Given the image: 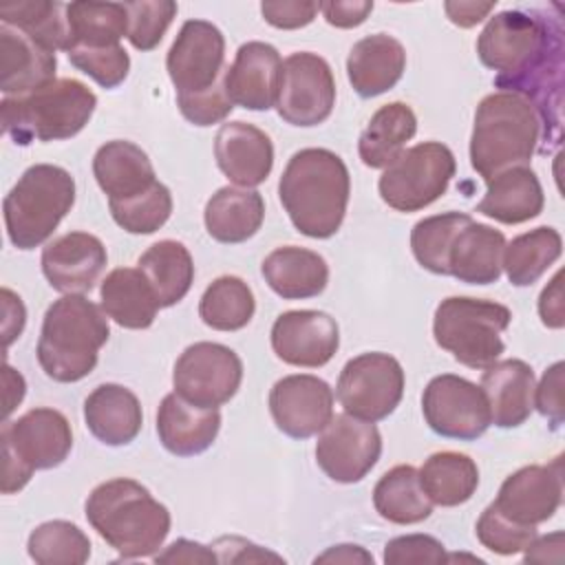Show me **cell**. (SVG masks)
Masks as SVG:
<instances>
[{
	"mask_svg": "<svg viewBox=\"0 0 565 565\" xmlns=\"http://www.w3.org/2000/svg\"><path fill=\"white\" fill-rule=\"evenodd\" d=\"M349 194L347 163L327 148L294 152L278 181V196L289 221L309 238H331L340 230Z\"/></svg>",
	"mask_w": 565,
	"mask_h": 565,
	"instance_id": "obj_1",
	"label": "cell"
},
{
	"mask_svg": "<svg viewBox=\"0 0 565 565\" xmlns=\"http://www.w3.org/2000/svg\"><path fill=\"white\" fill-rule=\"evenodd\" d=\"M84 510L93 530L126 561L154 556L172 523L168 508L128 477L93 488Z\"/></svg>",
	"mask_w": 565,
	"mask_h": 565,
	"instance_id": "obj_2",
	"label": "cell"
},
{
	"mask_svg": "<svg viewBox=\"0 0 565 565\" xmlns=\"http://www.w3.org/2000/svg\"><path fill=\"white\" fill-rule=\"evenodd\" d=\"M108 335L106 311L82 294H66L44 313L35 349L38 362L55 382H79L97 366Z\"/></svg>",
	"mask_w": 565,
	"mask_h": 565,
	"instance_id": "obj_3",
	"label": "cell"
},
{
	"mask_svg": "<svg viewBox=\"0 0 565 565\" xmlns=\"http://www.w3.org/2000/svg\"><path fill=\"white\" fill-rule=\"evenodd\" d=\"M541 121L534 106L510 90L486 95L475 113L470 135V163L488 181L494 174L525 166L539 143Z\"/></svg>",
	"mask_w": 565,
	"mask_h": 565,
	"instance_id": "obj_4",
	"label": "cell"
},
{
	"mask_svg": "<svg viewBox=\"0 0 565 565\" xmlns=\"http://www.w3.org/2000/svg\"><path fill=\"white\" fill-rule=\"evenodd\" d=\"M95 93L73 77L55 79L33 93L4 97L0 117L4 132L18 143L60 141L75 137L93 117Z\"/></svg>",
	"mask_w": 565,
	"mask_h": 565,
	"instance_id": "obj_5",
	"label": "cell"
},
{
	"mask_svg": "<svg viewBox=\"0 0 565 565\" xmlns=\"http://www.w3.org/2000/svg\"><path fill=\"white\" fill-rule=\"evenodd\" d=\"M75 203V181L68 170L35 163L22 172L2 203L7 236L18 249L46 243Z\"/></svg>",
	"mask_w": 565,
	"mask_h": 565,
	"instance_id": "obj_6",
	"label": "cell"
},
{
	"mask_svg": "<svg viewBox=\"0 0 565 565\" xmlns=\"http://www.w3.org/2000/svg\"><path fill=\"white\" fill-rule=\"evenodd\" d=\"M510 320L512 313L501 302L450 296L435 309L433 335L463 366L486 369L503 353L501 333L510 327Z\"/></svg>",
	"mask_w": 565,
	"mask_h": 565,
	"instance_id": "obj_7",
	"label": "cell"
},
{
	"mask_svg": "<svg viewBox=\"0 0 565 565\" xmlns=\"http://www.w3.org/2000/svg\"><path fill=\"white\" fill-rule=\"evenodd\" d=\"M2 492L22 490L35 470L60 466L71 448L68 419L55 408H31L15 422L2 424Z\"/></svg>",
	"mask_w": 565,
	"mask_h": 565,
	"instance_id": "obj_8",
	"label": "cell"
},
{
	"mask_svg": "<svg viewBox=\"0 0 565 565\" xmlns=\"http://www.w3.org/2000/svg\"><path fill=\"white\" fill-rule=\"evenodd\" d=\"M457 163L448 146L424 141L406 148L377 181L382 201L397 212H417L435 203L455 177Z\"/></svg>",
	"mask_w": 565,
	"mask_h": 565,
	"instance_id": "obj_9",
	"label": "cell"
},
{
	"mask_svg": "<svg viewBox=\"0 0 565 565\" xmlns=\"http://www.w3.org/2000/svg\"><path fill=\"white\" fill-rule=\"evenodd\" d=\"M404 395V369L402 364L382 351L360 353L351 358L338 377L335 397L344 413L380 422L388 417Z\"/></svg>",
	"mask_w": 565,
	"mask_h": 565,
	"instance_id": "obj_10",
	"label": "cell"
},
{
	"mask_svg": "<svg viewBox=\"0 0 565 565\" xmlns=\"http://www.w3.org/2000/svg\"><path fill=\"white\" fill-rule=\"evenodd\" d=\"M243 380V362L234 349L218 342H194L174 362L172 386L179 397L201 408L230 402Z\"/></svg>",
	"mask_w": 565,
	"mask_h": 565,
	"instance_id": "obj_11",
	"label": "cell"
},
{
	"mask_svg": "<svg viewBox=\"0 0 565 565\" xmlns=\"http://www.w3.org/2000/svg\"><path fill=\"white\" fill-rule=\"evenodd\" d=\"M422 413L433 433L461 441L481 437L492 424L483 388L452 373L437 375L426 384Z\"/></svg>",
	"mask_w": 565,
	"mask_h": 565,
	"instance_id": "obj_12",
	"label": "cell"
},
{
	"mask_svg": "<svg viewBox=\"0 0 565 565\" xmlns=\"http://www.w3.org/2000/svg\"><path fill=\"white\" fill-rule=\"evenodd\" d=\"M335 106V79L324 57L298 51L282 62L276 99L278 115L300 128L322 124Z\"/></svg>",
	"mask_w": 565,
	"mask_h": 565,
	"instance_id": "obj_13",
	"label": "cell"
},
{
	"mask_svg": "<svg viewBox=\"0 0 565 565\" xmlns=\"http://www.w3.org/2000/svg\"><path fill=\"white\" fill-rule=\"evenodd\" d=\"M382 455V435L375 422L358 419L349 413L335 415L320 430L316 461L322 472L338 483L362 481Z\"/></svg>",
	"mask_w": 565,
	"mask_h": 565,
	"instance_id": "obj_14",
	"label": "cell"
},
{
	"mask_svg": "<svg viewBox=\"0 0 565 565\" xmlns=\"http://www.w3.org/2000/svg\"><path fill=\"white\" fill-rule=\"evenodd\" d=\"M166 68L177 95H196L212 88L225 75V38L207 20H188L179 29Z\"/></svg>",
	"mask_w": 565,
	"mask_h": 565,
	"instance_id": "obj_15",
	"label": "cell"
},
{
	"mask_svg": "<svg viewBox=\"0 0 565 565\" xmlns=\"http://www.w3.org/2000/svg\"><path fill=\"white\" fill-rule=\"evenodd\" d=\"M269 413L285 435L313 437L333 417V391L316 375H285L269 391Z\"/></svg>",
	"mask_w": 565,
	"mask_h": 565,
	"instance_id": "obj_16",
	"label": "cell"
},
{
	"mask_svg": "<svg viewBox=\"0 0 565 565\" xmlns=\"http://www.w3.org/2000/svg\"><path fill=\"white\" fill-rule=\"evenodd\" d=\"M563 501V459L547 466H523L499 488L492 505L510 521L539 525L554 516Z\"/></svg>",
	"mask_w": 565,
	"mask_h": 565,
	"instance_id": "obj_17",
	"label": "cell"
},
{
	"mask_svg": "<svg viewBox=\"0 0 565 565\" xmlns=\"http://www.w3.org/2000/svg\"><path fill=\"white\" fill-rule=\"evenodd\" d=\"M340 347V329L335 318L316 309H294L276 318L271 327L274 353L305 369L324 366Z\"/></svg>",
	"mask_w": 565,
	"mask_h": 565,
	"instance_id": "obj_18",
	"label": "cell"
},
{
	"mask_svg": "<svg viewBox=\"0 0 565 565\" xmlns=\"http://www.w3.org/2000/svg\"><path fill=\"white\" fill-rule=\"evenodd\" d=\"M106 247L88 232H68L42 249V274L62 294H86L106 269Z\"/></svg>",
	"mask_w": 565,
	"mask_h": 565,
	"instance_id": "obj_19",
	"label": "cell"
},
{
	"mask_svg": "<svg viewBox=\"0 0 565 565\" xmlns=\"http://www.w3.org/2000/svg\"><path fill=\"white\" fill-rule=\"evenodd\" d=\"M280 75V53L271 44L254 40L238 46L232 66L225 68L223 84L232 104L247 110H269L278 99Z\"/></svg>",
	"mask_w": 565,
	"mask_h": 565,
	"instance_id": "obj_20",
	"label": "cell"
},
{
	"mask_svg": "<svg viewBox=\"0 0 565 565\" xmlns=\"http://www.w3.org/2000/svg\"><path fill=\"white\" fill-rule=\"evenodd\" d=\"M214 157L234 185L256 188L274 168V143L254 124L227 121L214 137Z\"/></svg>",
	"mask_w": 565,
	"mask_h": 565,
	"instance_id": "obj_21",
	"label": "cell"
},
{
	"mask_svg": "<svg viewBox=\"0 0 565 565\" xmlns=\"http://www.w3.org/2000/svg\"><path fill=\"white\" fill-rule=\"evenodd\" d=\"M55 53L22 31L0 24V90L20 97L55 82Z\"/></svg>",
	"mask_w": 565,
	"mask_h": 565,
	"instance_id": "obj_22",
	"label": "cell"
},
{
	"mask_svg": "<svg viewBox=\"0 0 565 565\" xmlns=\"http://www.w3.org/2000/svg\"><path fill=\"white\" fill-rule=\"evenodd\" d=\"M221 428L218 408H201L177 393H168L157 411L161 446L177 457H194L207 450Z\"/></svg>",
	"mask_w": 565,
	"mask_h": 565,
	"instance_id": "obj_23",
	"label": "cell"
},
{
	"mask_svg": "<svg viewBox=\"0 0 565 565\" xmlns=\"http://www.w3.org/2000/svg\"><path fill=\"white\" fill-rule=\"evenodd\" d=\"M479 386L488 397L492 424L499 428H516L534 411V371L519 358L486 366Z\"/></svg>",
	"mask_w": 565,
	"mask_h": 565,
	"instance_id": "obj_24",
	"label": "cell"
},
{
	"mask_svg": "<svg viewBox=\"0 0 565 565\" xmlns=\"http://www.w3.org/2000/svg\"><path fill=\"white\" fill-rule=\"evenodd\" d=\"M406 51L388 33H373L353 44L347 57V75L360 97H377L391 90L404 75Z\"/></svg>",
	"mask_w": 565,
	"mask_h": 565,
	"instance_id": "obj_25",
	"label": "cell"
},
{
	"mask_svg": "<svg viewBox=\"0 0 565 565\" xmlns=\"http://www.w3.org/2000/svg\"><path fill=\"white\" fill-rule=\"evenodd\" d=\"M93 174L108 201L132 199L157 183L150 157L126 139H113L97 148Z\"/></svg>",
	"mask_w": 565,
	"mask_h": 565,
	"instance_id": "obj_26",
	"label": "cell"
},
{
	"mask_svg": "<svg viewBox=\"0 0 565 565\" xmlns=\"http://www.w3.org/2000/svg\"><path fill=\"white\" fill-rule=\"evenodd\" d=\"M86 428L106 446L130 444L143 424L137 395L121 384H99L84 399Z\"/></svg>",
	"mask_w": 565,
	"mask_h": 565,
	"instance_id": "obj_27",
	"label": "cell"
},
{
	"mask_svg": "<svg viewBox=\"0 0 565 565\" xmlns=\"http://www.w3.org/2000/svg\"><path fill=\"white\" fill-rule=\"evenodd\" d=\"M505 236L483 223H466L448 249V276L468 285H490L501 276Z\"/></svg>",
	"mask_w": 565,
	"mask_h": 565,
	"instance_id": "obj_28",
	"label": "cell"
},
{
	"mask_svg": "<svg viewBox=\"0 0 565 565\" xmlns=\"http://www.w3.org/2000/svg\"><path fill=\"white\" fill-rule=\"evenodd\" d=\"M486 183V196L477 205L479 214L505 225H519L543 212L545 196L532 168L514 166L494 174Z\"/></svg>",
	"mask_w": 565,
	"mask_h": 565,
	"instance_id": "obj_29",
	"label": "cell"
},
{
	"mask_svg": "<svg viewBox=\"0 0 565 565\" xmlns=\"http://www.w3.org/2000/svg\"><path fill=\"white\" fill-rule=\"evenodd\" d=\"M263 278L274 294L285 300L313 298L329 282L327 260L307 247L285 245L269 252L260 265Z\"/></svg>",
	"mask_w": 565,
	"mask_h": 565,
	"instance_id": "obj_30",
	"label": "cell"
},
{
	"mask_svg": "<svg viewBox=\"0 0 565 565\" xmlns=\"http://www.w3.org/2000/svg\"><path fill=\"white\" fill-rule=\"evenodd\" d=\"M265 218V201L252 188H218L205 203L203 221L207 234L218 243H243L252 238Z\"/></svg>",
	"mask_w": 565,
	"mask_h": 565,
	"instance_id": "obj_31",
	"label": "cell"
},
{
	"mask_svg": "<svg viewBox=\"0 0 565 565\" xmlns=\"http://www.w3.org/2000/svg\"><path fill=\"white\" fill-rule=\"evenodd\" d=\"M99 300L106 316L126 329H148L161 309L146 276L132 267L113 269L102 280Z\"/></svg>",
	"mask_w": 565,
	"mask_h": 565,
	"instance_id": "obj_32",
	"label": "cell"
},
{
	"mask_svg": "<svg viewBox=\"0 0 565 565\" xmlns=\"http://www.w3.org/2000/svg\"><path fill=\"white\" fill-rule=\"evenodd\" d=\"M417 132V117L404 102L384 104L373 113L360 135L358 152L364 166L386 168Z\"/></svg>",
	"mask_w": 565,
	"mask_h": 565,
	"instance_id": "obj_33",
	"label": "cell"
},
{
	"mask_svg": "<svg viewBox=\"0 0 565 565\" xmlns=\"http://www.w3.org/2000/svg\"><path fill=\"white\" fill-rule=\"evenodd\" d=\"M137 269L150 282L159 307H172L185 298L194 280V263L188 247L179 241H159L137 260Z\"/></svg>",
	"mask_w": 565,
	"mask_h": 565,
	"instance_id": "obj_34",
	"label": "cell"
},
{
	"mask_svg": "<svg viewBox=\"0 0 565 565\" xmlns=\"http://www.w3.org/2000/svg\"><path fill=\"white\" fill-rule=\"evenodd\" d=\"M375 512L397 525H413L430 516L433 501L426 497L419 472L413 466H395L373 488Z\"/></svg>",
	"mask_w": 565,
	"mask_h": 565,
	"instance_id": "obj_35",
	"label": "cell"
},
{
	"mask_svg": "<svg viewBox=\"0 0 565 565\" xmlns=\"http://www.w3.org/2000/svg\"><path fill=\"white\" fill-rule=\"evenodd\" d=\"M417 472L426 497L441 508L466 503L479 486L477 463L468 455L455 450L430 455Z\"/></svg>",
	"mask_w": 565,
	"mask_h": 565,
	"instance_id": "obj_36",
	"label": "cell"
},
{
	"mask_svg": "<svg viewBox=\"0 0 565 565\" xmlns=\"http://www.w3.org/2000/svg\"><path fill=\"white\" fill-rule=\"evenodd\" d=\"M561 252L558 230L541 225L505 243L501 267L514 287H530L561 258Z\"/></svg>",
	"mask_w": 565,
	"mask_h": 565,
	"instance_id": "obj_37",
	"label": "cell"
},
{
	"mask_svg": "<svg viewBox=\"0 0 565 565\" xmlns=\"http://www.w3.org/2000/svg\"><path fill=\"white\" fill-rule=\"evenodd\" d=\"M66 22L71 49L115 46L128 35V13L124 2H71L66 4Z\"/></svg>",
	"mask_w": 565,
	"mask_h": 565,
	"instance_id": "obj_38",
	"label": "cell"
},
{
	"mask_svg": "<svg viewBox=\"0 0 565 565\" xmlns=\"http://www.w3.org/2000/svg\"><path fill=\"white\" fill-rule=\"evenodd\" d=\"M256 300L249 285L238 276H218L199 300L201 320L216 331H238L249 324Z\"/></svg>",
	"mask_w": 565,
	"mask_h": 565,
	"instance_id": "obj_39",
	"label": "cell"
},
{
	"mask_svg": "<svg viewBox=\"0 0 565 565\" xmlns=\"http://www.w3.org/2000/svg\"><path fill=\"white\" fill-rule=\"evenodd\" d=\"M0 20L29 35L49 51H68L71 35L66 22V4L62 2H15L0 7Z\"/></svg>",
	"mask_w": 565,
	"mask_h": 565,
	"instance_id": "obj_40",
	"label": "cell"
},
{
	"mask_svg": "<svg viewBox=\"0 0 565 565\" xmlns=\"http://www.w3.org/2000/svg\"><path fill=\"white\" fill-rule=\"evenodd\" d=\"M26 552L38 565H82L90 556V541L75 523L55 519L29 534Z\"/></svg>",
	"mask_w": 565,
	"mask_h": 565,
	"instance_id": "obj_41",
	"label": "cell"
},
{
	"mask_svg": "<svg viewBox=\"0 0 565 565\" xmlns=\"http://www.w3.org/2000/svg\"><path fill=\"white\" fill-rule=\"evenodd\" d=\"M472 216L463 212H444L426 216L413 225L411 249L415 260L439 276H448V249L455 234L470 223Z\"/></svg>",
	"mask_w": 565,
	"mask_h": 565,
	"instance_id": "obj_42",
	"label": "cell"
},
{
	"mask_svg": "<svg viewBox=\"0 0 565 565\" xmlns=\"http://www.w3.org/2000/svg\"><path fill=\"white\" fill-rule=\"evenodd\" d=\"M113 221L128 234H152L166 225L172 214V194L163 183H154L150 190L126 199L108 201Z\"/></svg>",
	"mask_w": 565,
	"mask_h": 565,
	"instance_id": "obj_43",
	"label": "cell"
},
{
	"mask_svg": "<svg viewBox=\"0 0 565 565\" xmlns=\"http://www.w3.org/2000/svg\"><path fill=\"white\" fill-rule=\"evenodd\" d=\"M124 7L128 13L126 38L137 51H152L166 35L179 9L172 0H137L124 2Z\"/></svg>",
	"mask_w": 565,
	"mask_h": 565,
	"instance_id": "obj_44",
	"label": "cell"
},
{
	"mask_svg": "<svg viewBox=\"0 0 565 565\" xmlns=\"http://www.w3.org/2000/svg\"><path fill=\"white\" fill-rule=\"evenodd\" d=\"M477 539L486 550L512 556L523 552L536 539V525L514 523L490 503L477 521Z\"/></svg>",
	"mask_w": 565,
	"mask_h": 565,
	"instance_id": "obj_45",
	"label": "cell"
},
{
	"mask_svg": "<svg viewBox=\"0 0 565 565\" xmlns=\"http://www.w3.org/2000/svg\"><path fill=\"white\" fill-rule=\"evenodd\" d=\"M68 60L84 75L93 77L102 88H117L130 71V57L121 44L99 49L75 46L68 51Z\"/></svg>",
	"mask_w": 565,
	"mask_h": 565,
	"instance_id": "obj_46",
	"label": "cell"
},
{
	"mask_svg": "<svg viewBox=\"0 0 565 565\" xmlns=\"http://www.w3.org/2000/svg\"><path fill=\"white\" fill-rule=\"evenodd\" d=\"M177 106L181 110V115L194 124V126H212L223 121L234 104L225 90L223 79L216 82L212 88L196 93V95H177Z\"/></svg>",
	"mask_w": 565,
	"mask_h": 565,
	"instance_id": "obj_47",
	"label": "cell"
},
{
	"mask_svg": "<svg viewBox=\"0 0 565 565\" xmlns=\"http://www.w3.org/2000/svg\"><path fill=\"white\" fill-rule=\"evenodd\" d=\"M386 565H419V563H448V554L435 536L406 534L395 536L384 545Z\"/></svg>",
	"mask_w": 565,
	"mask_h": 565,
	"instance_id": "obj_48",
	"label": "cell"
},
{
	"mask_svg": "<svg viewBox=\"0 0 565 565\" xmlns=\"http://www.w3.org/2000/svg\"><path fill=\"white\" fill-rule=\"evenodd\" d=\"M320 11V2L309 0H267L260 4L265 22L276 29H300L313 22Z\"/></svg>",
	"mask_w": 565,
	"mask_h": 565,
	"instance_id": "obj_49",
	"label": "cell"
},
{
	"mask_svg": "<svg viewBox=\"0 0 565 565\" xmlns=\"http://www.w3.org/2000/svg\"><path fill=\"white\" fill-rule=\"evenodd\" d=\"M563 362H554L541 377L539 386H534V406L536 411L550 419L552 428L563 424Z\"/></svg>",
	"mask_w": 565,
	"mask_h": 565,
	"instance_id": "obj_50",
	"label": "cell"
},
{
	"mask_svg": "<svg viewBox=\"0 0 565 565\" xmlns=\"http://www.w3.org/2000/svg\"><path fill=\"white\" fill-rule=\"evenodd\" d=\"M216 558L221 563H252V561H282L278 554L263 550L260 545L241 536H221L214 545Z\"/></svg>",
	"mask_w": 565,
	"mask_h": 565,
	"instance_id": "obj_51",
	"label": "cell"
},
{
	"mask_svg": "<svg viewBox=\"0 0 565 565\" xmlns=\"http://www.w3.org/2000/svg\"><path fill=\"white\" fill-rule=\"evenodd\" d=\"M320 11L331 26L353 29L369 18V13L373 11V2L371 0H331V2H320Z\"/></svg>",
	"mask_w": 565,
	"mask_h": 565,
	"instance_id": "obj_52",
	"label": "cell"
},
{
	"mask_svg": "<svg viewBox=\"0 0 565 565\" xmlns=\"http://www.w3.org/2000/svg\"><path fill=\"white\" fill-rule=\"evenodd\" d=\"M157 563H216V552L212 545H201L196 541L179 539L170 543L161 554H154Z\"/></svg>",
	"mask_w": 565,
	"mask_h": 565,
	"instance_id": "obj_53",
	"label": "cell"
},
{
	"mask_svg": "<svg viewBox=\"0 0 565 565\" xmlns=\"http://www.w3.org/2000/svg\"><path fill=\"white\" fill-rule=\"evenodd\" d=\"M539 316H541L543 324L550 329H561L565 324L563 296H561V271H556L554 278L550 280V285L541 291Z\"/></svg>",
	"mask_w": 565,
	"mask_h": 565,
	"instance_id": "obj_54",
	"label": "cell"
},
{
	"mask_svg": "<svg viewBox=\"0 0 565 565\" xmlns=\"http://www.w3.org/2000/svg\"><path fill=\"white\" fill-rule=\"evenodd\" d=\"M492 9H494V2H475V0H459V2L444 4L448 20L461 29H470L479 24L483 18L490 15Z\"/></svg>",
	"mask_w": 565,
	"mask_h": 565,
	"instance_id": "obj_55",
	"label": "cell"
},
{
	"mask_svg": "<svg viewBox=\"0 0 565 565\" xmlns=\"http://www.w3.org/2000/svg\"><path fill=\"white\" fill-rule=\"evenodd\" d=\"M2 311H4V320H2V331H4V347H9L15 338H20L22 329H24V320H26V311L24 305L20 300V296H15L11 289H2Z\"/></svg>",
	"mask_w": 565,
	"mask_h": 565,
	"instance_id": "obj_56",
	"label": "cell"
},
{
	"mask_svg": "<svg viewBox=\"0 0 565 565\" xmlns=\"http://www.w3.org/2000/svg\"><path fill=\"white\" fill-rule=\"evenodd\" d=\"M525 563H558L563 558V532H552L547 536H539L523 550Z\"/></svg>",
	"mask_w": 565,
	"mask_h": 565,
	"instance_id": "obj_57",
	"label": "cell"
},
{
	"mask_svg": "<svg viewBox=\"0 0 565 565\" xmlns=\"http://www.w3.org/2000/svg\"><path fill=\"white\" fill-rule=\"evenodd\" d=\"M316 563H373V556L360 545H333Z\"/></svg>",
	"mask_w": 565,
	"mask_h": 565,
	"instance_id": "obj_58",
	"label": "cell"
},
{
	"mask_svg": "<svg viewBox=\"0 0 565 565\" xmlns=\"http://www.w3.org/2000/svg\"><path fill=\"white\" fill-rule=\"evenodd\" d=\"M2 380H4V417H9L13 413V408L22 402L24 397V377L13 371L9 364H4L2 369Z\"/></svg>",
	"mask_w": 565,
	"mask_h": 565,
	"instance_id": "obj_59",
	"label": "cell"
}]
</instances>
